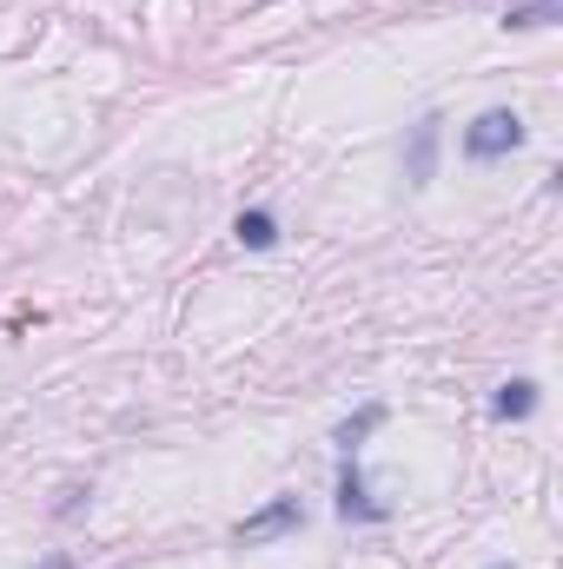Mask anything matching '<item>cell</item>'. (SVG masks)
<instances>
[{"label": "cell", "mask_w": 563, "mask_h": 569, "mask_svg": "<svg viewBox=\"0 0 563 569\" xmlns=\"http://www.w3.org/2000/svg\"><path fill=\"white\" fill-rule=\"evenodd\" d=\"M378 425H385V411L372 405V411H358V425H345V430H338V443H345V450H358V437H365V430H378Z\"/></svg>", "instance_id": "cell-8"}, {"label": "cell", "mask_w": 563, "mask_h": 569, "mask_svg": "<svg viewBox=\"0 0 563 569\" xmlns=\"http://www.w3.org/2000/svg\"><path fill=\"white\" fill-rule=\"evenodd\" d=\"M531 405H537V385H524V378L497 391V418H531Z\"/></svg>", "instance_id": "cell-6"}, {"label": "cell", "mask_w": 563, "mask_h": 569, "mask_svg": "<svg viewBox=\"0 0 563 569\" xmlns=\"http://www.w3.org/2000/svg\"><path fill=\"white\" fill-rule=\"evenodd\" d=\"M338 517H352V523H378L385 510L365 497V483H358V450H345V477H338Z\"/></svg>", "instance_id": "cell-3"}, {"label": "cell", "mask_w": 563, "mask_h": 569, "mask_svg": "<svg viewBox=\"0 0 563 569\" xmlns=\"http://www.w3.org/2000/svg\"><path fill=\"white\" fill-rule=\"evenodd\" d=\"M563 0H511L504 7V27H551Z\"/></svg>", "instance_id": "cell-4"}, {"label": "cell", "mask_w": 563, "mask_h": 569, "mask_svg": "<svg viewBox=\"0 0 563 569\" xmlns=\"http://www.w3.org/2000/svg\"><path fill=\"white\" fill-rule=\"evenodd\" d=\"M285 530H298V497H279V503H266L259 517H246V523H239V543H273Z\"/></svg>", "instance_id": "cell-2"}, {"label": "cell", "mask_w": 563, "mask_h": 569, "mask_svg": "<svg viewBox=\"0 0 563 569\" xmlns=\"http://www.w3.org/2000/svg\"><path fill=\"white\" fill-rule=\"evenodd\" d=\"M431 146H437V120L418 127V146H412V179H431Z\"/></svg>", "instance_id": "cell-7"}, {"label": "cell", "mask_w": 563, "mask_h": 569, "mask_svg": "<svg viewBox=\"0 0 563 569\" xmlns=\"http://www.w3.org/2000/svg\"><path fill=\"white\" fill-rule=\"evenodd\" d=\"M517 146H524V120H517L511 107L477 113L471 133H464V152H471V159H504V152H517Z\"/></svg>", "instance_id": "cell-1"}, {"label": "cell", "mask_w": 563, "mask_h": 569, "mask_svg": "<svg viewBox=\"0 0 563 569\" xmlns=\"http://www.w3.org/2000/svg\"><path fill=\"white\" fill-rule=\"evenodd\" d=\"M491 569H511V563H491Z\"/></svg>", "instance_id": "cell-10"}, {"label": "cell", "mask_w": 563, "mask_h": 569, "mask_svg": "<svg viewBox=\"0 0 563 569\" xmlns=\"http://www.w3.org/2000/svg\"><path fill=\"white\" fill-rule=\"evenodd\" d=\"M40 569H67V557H47V563H40Z\"/></svg>", "instance_id": "cell-9"}, {"label": "cell", "mask_w": 563, "mask_h": 569, "mask_svg": "<svg viewBox=\"0 0 563 569\" xmlns=\"http://www.w3.org/2000/svg\"><path fill=\"white\" fill-rule=\"evenodd\" d=\"M239 246H253V252H266L273 239H279V226H273V212H239Z\"/></svg>", "instance_id": "cell-5"}]
</instances>
